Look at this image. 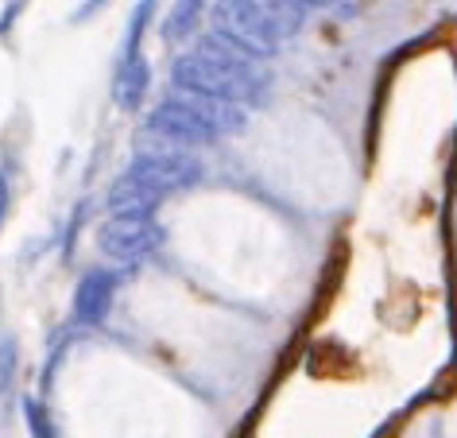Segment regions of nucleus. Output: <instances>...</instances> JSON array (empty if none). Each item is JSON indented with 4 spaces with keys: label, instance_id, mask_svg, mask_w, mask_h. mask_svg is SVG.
Instances as JSON below:
<instances>
[{
    "label": "nucleus",
    "instance_id": "f257e3e1",
    "mask_svg": "<svg viewBox=\"0 0 457 438\" xmlns=\"http://www.w3.org/2000/svg\"><path fill=\"white\" fill-rule=\"evenodd\" d=\"M271 74L260 66L256 55H248L241 43H233L221 31H205L182 51L170 66V89L217 97L228 105H256L268 94Z\"/></svg>",
    "mask_w": 457,
    "mask_h": 438
},
{
    "label": "nucleus",
    "instance_id": "6e6552de",
    "mask_svg": "<svg viewBox=\"0 0 457 438\" xmlns=\"http://www.w3.org/2000/svg\"><path fill=\"white\" fill-rule=\"evenodd\" d=\"M147 82H152V74H147V63L140 51H124L120 59V71L112 78V97H117L120 109H136L147 94Z\"/></svg>",
    "mask_w": 457,
    "mask_h": 438
},
{
    "label": "nucleus",
    "instance_id": "0eeeda50",
    "mask_svg": "<svg viewBox=\"0 0 457 438\" xmlns=\"http://www.w3.org/2000/svg\"><path fill=\"white\" fill-rule=\"evenodd\" d=\"M105 202H109V214L112 217H152V210L163 198H159L155 190H147L140 179H132L129 171L112 182L109 194H105Z\"/></svg>",
    "mask_w": 457,
    "mask_h": 438
},
{
    "label": "nucleus",
    "instance_id": "1a4fd4ad",
    "mask_svg": "<svg viewBox=\"0 0 457 438\" xmlns=\"http://www.w3.org/2000/svg\"><path fill=\"white\" fill-rule=\"evenodd\" d=\"M198 20H202V4H198V0H190V4L182 0V4H175L167 13V20H163V28H159V31H163V39L182 43V39H190L194 28H198Z\"/></svg>",
    "mask_w": 457,
    "mask_h": 438
},
{
    "label": "nucleus",
    "instance_id": "f03ea898",
    "mask_svg": "<svg viewBox=\"0 0 457 438\" xmlns=\"http://www.w3.org/2000/svg\"><path fill=\"white\" fill-rule=\"evenodd\" d=\"M306 20V4L299 0H225L213 4V31H221L233 43H241L248 55L268 59L283 47V39H291L299 24Z\"/></svg>",
    "mask_w": 457,
    "mask_h": 438
},
{
    "label": "nucleus",
    "instance_id": "20e7f679",
    "mask_svg": "<svg viewBox=\"0 0 457 438\" xmlns=\"http://www.w3.org/2000/svg\"><path fill=\"white\" fill-rule=\"evenodd\" d=\"M159 245V229L152 217H109L97 229V248L117 264H136Z\"/></svg>",
    "mask_w": 457,
    "mask_h": 438
},
{
    "label": "nucleus",
    "instance_id": "423d86ee",
    "mask_svg": "<svg viewBox=\"0 0 457 438\" xmlns=\"http://www.w3.org/2000/svg\"><path fill=\"white\" fill-rule=\"evenodd\" d=\"M112 291H117V272H109V268L86 272L82 283H78V291H74V322L97 326L112 303Z\"/></svg>",
    "mask_w": 457,
    "mask_h": 438
},
{
    "label": "nucleus",
    "instance_id": "7ed1b4c3",
    "mask_svg": "<svg viewBox=\"0 0 457 438\" xmlns=\"http://www.w3.org/2000/svg\"><path fill=\"white\" fill-rule=\"evenodd\" d=\"M129 175L140 179L147 190L159 194V198H167V194H175V190L194 187V182L202 179V164L190 152H182V147H170L163 140H155V136L140 132V144H136Z\"/></svg>",
    "mask_w": 457,
    "mask_h": 438
},
{
    "label": "nucleus",
    "instance_id": "9d476101",
    "mask_svg": "<svg viewBox=\"0 0 457 438\" xmlns=\"http://www.w3.org/2000/svg\"><path fill=\"white\" fill-rule=\"evenodd\" d=\"M24 411H28L31 434H39V438H51V431H47V419H43V411L36 408V400H28V403H24Z\"/></svg>",
    "mask_w": 457,
    "mask_h": 438
},
{
    "label": "nucleus",
    "instance_id": "39448f33",
    "mask_svg": "<svg viewBox=\"0 0 457 438\" xmlns=\"http://www.w3.org/2000/svg\"><path fill=\"white\" fill-rule=\"evenodd\" d=\"M170 97L179 101L182 109H190L194 117H198L205 129H210L217 140L221 136H233L245 129V105H228V101H217V97H202V94H187V89H170Z\"/></svg>",
    "mask_w": 457,
    "mask_h": 438
}]
</instances>
